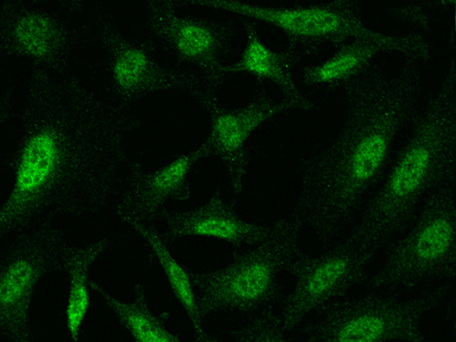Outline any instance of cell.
Masks as SVG:
<instances>
[{
  "mask_svg": "<svg viewBox=\"0 0 456 342\" xmlns=\"http://www.w3.org/2000/svg\"><path fill=\"white\" fill-rule=\"evenodd\" d=\"M455 203L452 191L437 188L411 230L396 244L381 271L384 283H406L435 274L452 263Z\"/></svg>",
  "mask_w": 456,
  "mask_h": 342,
  "instance_id": "277c9868",
  "label": "cell"
},
{
  "mask_svg": "<svg viewBox=\"0 0 456 342\" xmlns=\"http://www.w3.org/2000/svg\"><path fill=\"white\" fill-rule=\"evenodd\" d=\"M151 21L155 30L183 61L211 75L223 72V44L217 30L209 24L180 16L155 6Z\"/></svg>",
  "mask_w": 456,
  "mask_h": 342,
  "instance_id": "4fadbf2b",
  "label": "cell"
},
{
  "mask_svg": "<svg viewBox=\"0 0 456 342\" xmlns=\"http://www.w3.org/2000/svg\"><path fill=\"white\" fill-rule=\"evenodd\" d=\"M208 156L202 143L142 178L133 196L128 216L143 220L153 216L167 200L182 194L195 164Z\"/></svg>",
  "mask_w": 456,
  "mask_h": 342,
  "instance_id": "e0dca14e",
  "label": "cell"
},
{
  "mask_svg": "<svg viewBox=\"0 0 456 342\" xmlns=\"http://www.w3.org/2000/svg\"><path fill=\"white\" fill-rule=\"evenodd\" d=\"M63 167V144L56 129L40 128L28 137L17 159L12 187L0 206V239L33 216Z\"/></svg>",
  "mask_w": 456,
  "mask_h": 342,
  "instance_id": "52a82bcc",
  "label": "cell"
},
{
  "mask_svg": "<svg viewBox=\"0 0 456 342\" xmlns=\"http://www.w3.org/2000/svg\"><path fill=\"white\" fill-rule=\"evenodd\" d=\"M292 56L269 47L252 24L246 26V42L239 58L225 69L227 73H244L276 85L283 97L293 102L298 110L314 108L297 86L293 70Z\"/></svg>",
  "mask_w": 456,
  "mask_h": 342,
  "instance_id": "5bb4252c",
  "label": "cell"
},
{
  "mask_svg": "<svg viewBox=\"0 0 456 342\" xmlns=\"http://www.w3.org/2000/svg\"><path fill=\"white\" fill-rule=\"evenodd\" d=\"M60 246L43 238L15 250L0 262V340L33 342L32 305L39 283Z\"/></svg>",
  "mask_w": 456,
  "mask_h": 342,
  "instance_id": "ba28073f",
  "label": "cell"
},
{
  "mask_svg": "<svg viewBox=\"0 0 456 342\" xmlns=\"http://www.w3.org/2000/svg\"><path fill=\"white\" fill-rule=\"evenodd\" d=\"M454 69L418 113L409 137L372 197L355 240H384L452 172L456 150Z\"/></svg>",
  "mask_w": 456,
  "mask_h": 342,
  "instance_id": "7a4b0ae2",
  "label": "cell"
},
{
  "mask_svg": "<svg viewBox=\"0 0 456 342\" xmlns=\"http://www.w3.org/2000/svg\"><path fill=\"white\" fill-rule=\"evenodd\" d=\"M91 289L111 310L133 342H185L153 314L145 296L139 289L133 299L122 300L95 281H91Z\"/></svg>",
  "mask_w": 456,
  "mask_h": 342,
  "instance_id": "d6986e66",
  "label": "cell"
},
{
  "mask_svg": "<svg viewBox=\"0 0 456 342\" xmlns=\"http://www.w3.org/2000/svg\"><path fill=\"white\" fill-rule=\"evenodd\" d=\"M297 241L294 224L277 222L266 238L225 267L190 273L202 318L224 312H245L263 303L294 256Z\"/></svg>",
  "mask_w": 456,
  "mask_h": 342,
  "instance_id": "3957f363",
  "label": "cell"
},
{
  "mask_svg": "<svg viewBox=\"0 0 456 342\" xmlns=\"http://www.w3.org/2000/svg\"><path fill=\"white\" fill-rule=\"evenodd\" d=\"M108 246L109 240L101 238L64 255L68 287L63 314L65 329L72 342L78 341L91 307V270Z\"/></svg>",
  "mask_w": 456,
  "mask_h": 342,
  "instance_id": "ac0fdd59",
  "label": "cell"
},
{
  "mask_svg": "<svg viewBox=\"0 0 456 342\" xmlns=\"http://www.w3.org/2000/svg\"><path fill=\"white\" fill-rule=\"evenodd\" d=\"M126 222L142 239L154 256L168 286L184 311L197 342H215L205 330L196 300L195 290L188 273L175 257L160 235L144 220L126 216Z\"/></svg>",
  "mask_w": 456,
  "mask_h": 342,
  "instance_id": "2e32d148",
  "label": "cell"
},
{
  "mask_svg": "<svg viewBox=\"0 0 456 342\" xmlns=\"http://www.w3.org/2000/svg\"><path fill=\"white\" fill-rule=\"evenodd\" d=\"M427 45L418 36L379 32L374 36L349 40L325 60L305 69L303 81L312 86L330 87L358 77L381 53L400 52L425 54Z\"/></svg>",
  "mask_w": 456,
  "mask_h": 342,
  "instance_id": "8fae6325",
  "label": "cell"
},
{
  "mask_svg": "<svg viewBox=\"0 0 456 342\" xmlns=\"http://www.w3.org/2000/svg\"><path fill=\"white\" fill-rule=\"evenodd\" d=\"M208 7L269 24L298 42L345 43L379 31L360 16L353 2L331 1L309 6L280 7L242 1H200Z\"/></svg>",
  "mask_w": 456,
  "mask_h": 342,
  "instance_id": "5b68a950",
  "label": "cell"
},
{
  "mask_svg": "<svg viewBox=\"0 0 456 342\" xmlns=\"http://www.w3.org/2000/svg\"><path fill=\"white\" fill-rule=\"evenodd\" d=\"M370 247L357 240L302 264L284 305L281 324L290 329L344 291L361 274Z\"/></svg>",
  "mask_w": 456,
  "mask_h": 342,
  "instance_id": "9c48e42d",
  "label": "cell"
},
{
  "mask_svg": "<svg viewBox=\"0 0 456 342\" xmlns=\"http://www.w3.org/2000/svg\"><path fill=\"white\" fill-rule=\"evenodd\" d=\"M416 78L405 69L354 82L337 131L303 168L298 207L312 225L333 228L358 208L411 112Z\"/></svg>",
  "mask_w": 456,
  "mask_h": 342,
  "instance_id": "6da1fadb",
  "label": "cell"
},
{
  "mask_svg": "<svg viewBox=\"0 0 456 342\" xmlns=\"http://www.w3.org/2000/svg\"><path fill=\"white\" fill-rule=\"evenodd\" d=\"M11 37L18 50L37 60L49 59L61 45V33L55 22L37 12L20 16L12 27Z\"/></svg>",
  "mask_w": 456,
  "mask_h": 342,
  "instance_id": "ffe728a7",
  "label": "cell"
},
{
  "mask_svg": "<svg viewBox=\"0 0 456 342\" xmlns=\"http://www.w3.org/2000/svg\"><path fill=\"white\" fill-rule=\"evenodd\" d=\"M280 322L267 318L256 319L243 326L232 342H289Z\"/></svg>",
  "mask_w": 456,
  "mask_h": 342,
  "instance_id": "44dd1931",
  "label": "cell"
},
{
  "mask_svg": "<svg viewBox=\"0 0 456 342\" xmlns=\"http://www.w3.org/2000/svg\"><path fill=\"white\" fill-rule=\"evenodd\" d=\"M273 224H260L240 217L220 193L195 208L172 216L167 223L171 238L204 237L233 245L256 244L273 231Z\"/></svg>",
  "mask_w": 456,
  "mask_h": 342,
  "instance_id": "7c38bea8",
  "label": "cell"
},
{
  "mask_svg": "<svg viewBox=\"0 0 456 342\" xmlns=\"http://www.w3.org/2000/svg\"><path fill=\"white\" fill-rule=\"evenodd\" d=\"M110 68L116 90L125 97L158 91L171 77L146 50L114 36L110 40Z\"/></svg>",
  "mask_w": 456,
  "mask_h": 342,
  "instance_id": "9a60e30c",
  "label": "cell"
},
{
  "mask_svg": "<svg viewBox=\"0 0 456 342\" xmlns=\"http://www.w3.org/2000/svg\"><path fill=\"white\" fill-rule=\"evenodd\" d=\"M292 110L298 109L284 97H265L239 109L212 110L209 133L203 143L208 155L224 163L235 194L242 190L246 177L248 139L267 121Z\"/></svg>",
  "mask_w": 456,
  "mask_h": 342,
  "instance_id": "30bf717a",
  "label": "cell"
},
{
  "mask_svg": "<svg viewBox=\"0 0 456 342\" xmlns=\"http://www.w3.org/2000/svg\"><path fill=\"white\" fill-rule=\"evenodd\" d=\"M425 305L418 301L370 298L334 310L307 342H427Z\"/></svg>",
  "mask_w": 456,
  "mask_h": 342,
  "instance_id": "8992f818",
  "label": "cell"
}]
</instances>
